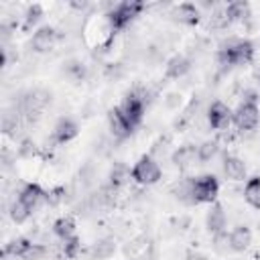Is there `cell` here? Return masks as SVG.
<instances>
[{
    "label": "cell",
    "instance_id": "obj_23",
    "mask_svg": "<svg viewBox=\"0 0 260 260\" xmlns=\"http://www.w3.org/2000/svg\"><path fill=\"white\" fill-rule=\"evenodd\" d=\"M128 179H132L130 177V169L124 162H114V167L110 169V175H108V185L120 189Z\"/></svg>",
    "mask_w": 260,
    "mask_h": 260
},
{
    "label": "cell",
    "instance_id": "obj_21",
    "mask_svg": "<svg viewBox=\"0 0 260 260\" xmlns=\"http://www.w3.org/2000/svg\"><path fill=\"white\" fill-rule=\"evenodd\" d=\"M225 14L230 18V22H244L246 18H250V4L246 0H236L223 6Z\"/></svg>",
    "mask_w": 260,
    "mask_h": 260
},
{
    "label": "cell",
    "instance_id": "obj_1",
    "mask_svg": "<svg viewBox=\"0 0 260 260\" xmlns=\"http://www.w3.org/2000/svg\"><path fill=\"white\" fill-rule=\"evenodd\" d=\"M252 57H254V43L250 39L232 37V39L223 41L217 49V65L223 69L248 65L252 61Z\"/></svg>",
    "mask_w": 260,
    "mask_h": 260
},
{
    "label": "cell",
    "instance_id": "obj_7",
    "mask_svg": "<svg viewBox=\"0 0 260 260\" xmlns=\"http://www.w3.org/2000/svg\"><path fill=\"white\" fill-rule=\"evenodd\" d=\"M108 126H110V132H112V136L116 140H126L136 130V126L120 112L118 106H114L112 110H108Z\"/></svg>",
    "mask_w": 260,
    "mask_h": 260
},
{
    "label": "cell",
    "instance_id": "obj_19",
    "mask_svg": "<svg viewBox=\"0 0 260 260\" xmlns=\"http://www.w3.org/2000/svg\"><path fill=\"white\" fill-rule=\"evenodd\" d=\"M61 73H63L69 81L79 83V81H83V79L87 77V67H85V63H81L79 59H67V61L63 63V67H61Z\"/></svg>",
    "mask_w": 260,
    "mask_h": 260
},
{
    "label": "cell",
    "instance_id": "obj_13",
    "mask_svg": "<svg viewBox=\"0 0 260 260\" xmlns=\"http://www.w3.org/2000/svg\"><path fill=\"white\" fill-rule=\"evenodd\" d=\"M171 162H173L179 171H185V169L193 167L195 162H199V158H197V146H195V144H189V142L177 146V148L173 150V154H171Z\"/></svg>",
    "mask_w": 260,
    "mask_h": 260
},
{
    "label": "cell",
    "instance_id": "obj_12",
    "mask_svg": "<svg viewBox=\"0 0 260 260\" xmlns=\"http://www.w3.org/2000/svg\"><path fill=\"white\" fill-rule=\"evenodd\" d=\"M225 225H228V217H225V211H223V205L221 203H211L207 213H205V228L211 236H217L221 232H225Z\"/></svg>",
    "mask_w": 260,
    "mask_h": 260
},
{
    "label": "cell",
    "instance_id": "obj_26",
    "mask_svg": "<svg viewBox=\"0 0 260 260\" xmlns=\"http://www.w3.org/2000/svg\"><path fill=\"white\" fill-rule=\"evenodd\" d=\"M217 152H219V142L217 140H203L201 144H197V158H199V162H209Z\"/></svg>",
    "mask_w": 260,
    "mask_h": 260
},
{
    "label": "cell",
    "instance_id": "obj_8",
    "mask_svg": "<svg viewBox=\"0 0 260 260\" xmlns=\"http://www.w3.org/2000/svg\"><path fill=\"white\" fill-rule=\"evenodd\" d=\"M234 120V112L223 102H213L207 108V124L211 130H225Z\"/></svg>",
    "mask_w": 260,
    "mask_h": 260
},
{
    "label": "cell",
    "instance_id": "obj_6",
    "mask_svg": "<svg viewBox=\"0 0 260 260\" xmlns=\"http://www.w3.org/2000/svg\"><path fill=\"white\" fill-rule=\"evenodd\" d=\"M238 130L242 132H250L254 130L258 124H260V108H258V102H240V106L236 108L234 112V120Z\"/></svg>",
    "mask_w": 260,
    "mask_h": 260
},
{
    "label": "cell",
    "instance_id": "obj_3",
    "mask_svg": "<svg viewBox=\"0 0 260 260\" xmlns=\"http://www.w3.org/2000/svg\"><path fill=\"white\" fill-rule=\"evenodd\" d=\"M189 191L193 205L197 203H215L219 195V181L211 173H203L197 177H189Z\"/></svg>",
    "mask_w": 260,
    "mask_h": 260
},
{
    "label": "cell",
    "instance_id": "obj_29",
    "mask_svg": "<svg viewBox=\"0 0 260 260\" xmlns=\"http://www.w3.org/2000/svg\"><path fill=\"white\" fill-rule=\"evenodd\" d=\"M230 24H232V22H230V18H228L223 6H221V8H215V10L211 12V16H209V26H211V28L221 30V28H228Z\"/></svg>",
    "mask_w": 260,
    "mask_h": 260
},
{
    "label": "cell",
    "instance_id": "obj_24",
    "mask_svg": "<svg viewBox=\"0 0 260 260\" xmlns=\"http://www.w3.org/2000/svg\"><path fill=\"white\" fill-rule=\"evenodd\" d=\"M18 128H20V112H18V108L6 110L2 114V130H4V134L6 136H16Z\"/></svg>",
    "mask_w": 260,
    "mask_h": 260
},
{
    "label": "cell",
    "instance_id": "obj_30",
    "mask_svg": "<svg viewBox=\"0 0 260 260\" xmlns=\"http://www.w3.org/2000/svg\"><path fill=\"white\" fill-rule=\"evenodd\" d=\"M63 254H65V258L75 260V258L81 254V240H79L77 236L65 240V242H63Z\"/></svg>",
    "mask_w": 260,
    "mask_h": 260
},
{
    "label": "cell",
    "instance_id": "obj_2",
    "mask_svg": "<svg viewBox=\"0 0 260 260\" xmlns=\"http://www.w3.org/2000/svg\"><path fill=\"white\" fill-rule=\"evenodd\" d=\"M144 8H146V4L140 2V0H124V2L112 4L110 10L106 12V20H108L110 32L116 35V32L124 30L130 22H134L136 16L142 14Z\"/></svg>",
    "mask_w": 260,
    "mask_h": 260
},
{
    "label": "cell",
    "instance_id": "obj_20",
    "mask_svg": "<svg viewBox=\"0 0 260 260\" xmlns=\"http://www.w3.org/2000/svg\"><path fill=\"white\" fill-rule=\"evenodd\" d=\"M51 230H53V234H55L61 242H65V240H69V238L75 236V221H73V217H69V215H61V217H57V219L53 221Z\"/></svg>",
    "mask_w": 260,
    "mask_h": 260
},
{
    "label": "cell",
    "instance_id": "obj_15",
    "mask_svg": "<svg viewBox=\"0 0 260 260\" xmlns=\"http://www.w3.org/2000/svg\"><path fill=\"white\" fill-rule=\"evenodd\" d=\"M45 195L47 191H43V187L39 183H26L22 185V189L18 191V201H22L30 211H35L43 201H45Z\"/></svg>",
    "mask_w": 260,
    "mask_h": 260
},
{
    "label": "cell",
    "instance_id": "obj_16",
    "mask_svg": "<svg viewBox=\"0 0 260 260\" xmlns=\"http://www.w3.org/2000/svg\"><path fill=\"white\" fill-rule=\"evenodd\" d=\"M118 246H116V240L106 236V238H100L91 244L89 248V258L91 260H110L114 254H116Z\"/></svg>",
    "mask_w": 260,
    "mask_h": 260
},
{
    "label": "cell",
    "instance_id": "obj_4",
    "mask_svg": "<svg viewBox=\"0 0 260 260\" xmlns=\"http://www.w3.org/2000/svg\"><path fill=\"white\" fill-rule=\"evenodd\" d=\"M130 177L134 183H138L142 187H150L162 179V169L152 154H142L130 169Z\"/></svg>",
    "mask_w": 260,
    "mask_h": 260
},
{
    "label": "cell",
    "instance_id": "obj_32",
    "mask_svg": "<svg viewBox=\"0 0 260 260\" xmlns=\"http://www.w3.org/2000/svg\"><path fill=\"white\" fill-rule=\"evenodd\" d=\"M65 195H67V189H65V187H55V189L47 191L45 201H47L49 205H59L61 201H65Z\"/></svg>",
    "mask_w": 260,
    "mask_h": 260
},
{
    "label": "cell",
    "instance_id": "obj_5",
    "mask_svg": "<svg viewBox=\"0 0 260 260\" xmlns=\"http://www.w3.org/2000/svg\"><path fill=\"white\" fill-rule=\"evenodd\" d=\"M144 106H146V100H144V93L140 89H130L122 102H120V112L134 124L138 126L142 122V116H144Z\"/></svg>",
    "mask_w": 260,
    "mask_h": 260
},
{
    "label": "cell",
    "instance_id": "obj_27",
    "mask_svg": "<svg viewBox=\"0 0 260 260\" xmlns=\"http://www.w3.org/2000/svg\"><path fill=\"white\" fill-rule=\"evenodd\" d=\"M49 254V248L41 242H35L30 240V244L24 248V252L20 254V260H43L45 256Z\"/></svg>",
    "mask_w": 260,
    "mask_h": 260
},
{
    "label": "cell",
    "instance_id": "obj_18",
    "mask_svg": "<svg viewBox=\"0 0 260 260\" xmlns=\"http://www.w3.org/2000/svg\"><path fill=\"white\" fill-rule=\"evenodd\" d=\"M252 244V230L248 225H236L230 232V248L232 252H246Z\"/></svg>",
    "mask_w": 260,
    "mask_h": 260
},
{
    "label": "cell",
    "instance_id": "obj_10",
    "mask_svg": "<svg viewBox=\"0 0 260 260\" xmlns=\"http://www.w3.org/2000/svg\"><path fill=\"white\" fill-rule=\"evenodd\" d=\"M57 39H59V35H57V30L53 26H49V24L39 26L35 30L32 39H30V49L35 53H47V51H51L55 47Z\"/></svg>",
    "mask_w": 260,
    "mask_h": 260
},
{
    "label": "cell",
    "instance_id": "obj_33",
    "mask_svg": "<svg viewBox=\"0 0 260 260\" xmlns=\"http://www.w3.org/2000/svg\"><path fill=\"white\" fill-rule=\"evenodd\" d=\"M35 152H37V148H35V142H32L30 138H24V140L18 144V156H22V158H30Z\"/></svg>",
    "mask_w": 260,
    "mask_h": 260
},
{
    "label": "cell",
    "instance_id": "obj_34",
    "mask_svg": "<svg viewBox=\"0 0 260 260\" xmlns=\"http://www.w3.org/2000/svg\"><path fill=\"white\" fill-rule=\"evenodd\" d=\"M213 242H215V250H219V252L232 250V248H230V234H228V232H221V234L213 236Z\"/></svg>",
    "mask_w": 260,
    "mask_h": 260
},
{
    "label": "cell",
    "instance_id": "obj_17",
    "mask_svg": "<svg viewBox=\"0 0 260 260\" xmlns=\"http://www.w3.org/2000/svg\"><path fill=\"white\" fill-rule=\"evenodd\" d=\"M223 173L230 181H244L246 175H248V169H246V162L240 156L225 154L223 156Z\"/></svg>",
    "mask_w": 260,
    "mask_h": 260
},
{
    "label": "cell",
    "instance_id": "obj_36",
    "mask_svg": "<svg viewBox=\"0 0 260 260\" xmlns=\"http://www.w3.org/2000/svg\"><path fill=\"white\" fill-rule=\"evenodd\" d=\"M185 260H209L205 254H199V252H189Z\"/></svg>",
    "mask_w": 260,
    "mask_h": 260
},
{
    "label": "cell",
    "instance_id": "obj_37",
    "mask_svg": "<svg viewBox=\"0 0 260 260\" xmlns=\"http://www.w3.org/2000/svg\"><path fill=\"white\" fill-rule=\"evenodd\" d=\"M69 6L75 8V10H85L87 8V2H69Z\"/></svg>",
    "mask_w": 260,
    "mask_h": 260
},
{
    "label": "cell",
    "instance_id": "obj_38",
    "mask_svg": "<svg viewBox=\"0 0 260 260\" xmlns=\"http://www.w3.org/2000/svg\"><path fill=\"white\" fill-rule=\"evenodd\" d=\"M258 81H260V73H258Z\"/></svg>",
    "mask_w": 260,
    "mask_h": 260
},
{
    "label": "cell",
    "instance_id": "obj_35",
    "mask_svg": "<svg viewBox=\"0 0 260 260\" xmlns=\"http://www.w3.org/2000/svg\"><path fill=\"white\" fill-rule=\"evenodd\" d=\"M167 106L169 108H179L181 106V93H169L167 95Z\"/></svg>",
    "mask_w": 260,
    "mask_h": 260
},
{
    "label": "cell",
    "instance_id": "obj_14",
    "mask_svg": "<svg viewBox=\"0 0 260 260\" xmlns=\"http://www.w3.org/2000/svg\"><path fill=\"white\" fill-rule=\"evenodd\" d=\"M191 71V59L183 53L173 55L167 63H165V77L167 79H181Z\"/></svg>",
    "mask_w": 260,
    "mask_h": 260
},
{
    "label": "cell",
    "instance_id": "obj_11",
    "mask_svg": "<svg viewBox=\"0 0 260 260\" xmlns=\"http://www.w3.org/2000/svg\"><path fill=\"white\" fill-rule=\"evenodd\" d=\"M77 134H79L77 122L71 120V118H61V120H57V124L53 126L51 142H53V144H67V142H71Z\"/></svg>",
    "mask_w": 260,
    "mask_h": 260
},
{
    "label": "cell",
    "instance_id": "obj_31",
    "mask_svg": "<svg viewBox=\"0 0 260 260\" xmlns=\"http://www.w3.org/2000/svg\"><path fill=\"white\" fill-rule=\"evenodd\" d=\"M124 73H126V69H124L122 63H108V65L104 67V75H106L110 81H118V79H122Z\"/></svg>",
    "mask_w": 260,
    "mask_h": 260
},
{
    "label": "cell",
    "instance_id": "obj_25",
    "mask_svg": "<svg viewBox=\"0 0 260 260\" xmlns=\"http://www.w3.org/2000/svg\"><path fill=\"white\" fill-rule=\"evenodd\" d=\"M30 209L22 203V201H18V199H14L12 203H10V207H8V215H10V219L16 223V225H20V223H24L28 217H30Z\"/></svg>",
    "mask_w": 260,
    "mask_h": 260
},
{
    "label": "cell",
    "instance_id": "obj_22",
    "mask_svg": "<svg viewBox=\"0 0 260 260\" xmlns=\"http://www.w3.org/2000/svg\"><path fill=\"white\" fill-rule=\"evenodd\" d=\"M244 199L254 207V209H260V175H254L246 181V187H244Z\"/></svg>",
    "mask_w": 260,
    "mask_h": 260
},
{
    "label": "cell",
    "instance_id": "obj_9",
    "mask_svg": "<svg viewBox=\"0 0 260 260\" xmlns=\"http://www.w3.org/2000/svg\"><path fill=\"white\" fill-rule=\"evenodd\" d=\"M169 16L175 22H181V24H187V26H195V24L201 22V16L203 14H201L199 6L191 4V2H181V4H177V6L171 8Z\"/></svg>",
    "mask_w": 260,
    "mask_h": 260
},
{
    "label": "cell",
    "instance_id": "obj_28",
    "mask_svg": "<svg viewBox=\"0 0 260 260\" xmlns=\"http://www.w3.org/2000/svg\"><path fill=\"white\" fill-rule=\"evenodd\" d=\"M43 6L41 4H30L24 12V20H22V30H30L41 18H43Z\"/></svg>",
    "mask_w": 260,
    "mask_h": 260
}]
</instances>
